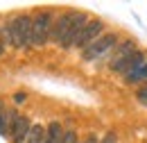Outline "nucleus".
<instances>
[{
  "mask_svg": "<svg viewBox=\"0 0 147 143\" xmlns=\"http://www.w3.org/2000/svg\"><path fill=\"white\" fill-rule=\"evenodd\" d=\"M77 9H68V12H61L59 16L55 18V25H52V36H50V41L57 43V46H61V41H63V36L68 34V30H70V25H73V20L77 18Z\"/></svg>",
  "mask_w": 147,
  "mask_h": 143,
  "instance_id": "nucleus-5",
  "label": "nucleus"
},
{
  "mask_svg": "<svg viewBox=\"0 0 147 143\" xmlns=\"http://www.w3.org/2000/svg\"><path fill=\"white\" fill-rule=\"evenodd\" d=\"M102 143H118V134H115V132H109V134L102 139Z\"/></svg>",
  "mask_w": 147,
  "mask_h": 143,
  "instance_id": "nucleus-16",
  "label": "nucleus"
},
{
  "mask_svg": "<svg viewBox=\"0 0 147 143\" xmlns=\"http://www.w3.org/2000/svg\"><path fill=\"white\" fill-rule=\"evenodd\" d=\"M18 111L14 109H7L0 100V136H9L11 134V127H14V121H16Z\"/></svg>",
  "mask_w": 147,
  "mask_h": 143,
  "instance_id": "nucleus-10",
  "label": "nucleus"
},
{
  "mask_svg": "<svg viewBox=\"0 0 147 143\" xmlns=\"http://www.w3.org/2000/svg\"><path fill=\"white\" fill-rule=\"evenodd\" d=\"M25 98H27L25 93H16V95H14V102H16V105H20V102H25Z\"/></svg>",
  "mask_w": 147,
  "mask_h": 143,
  "instance_id": "nucleus-19",
  "label": "nucleus"
},
{
  "mask_svg": "<svg viewBox=\"0 0 147 143\" xmlns=\"http://www.w3.org/2000/svg\"><path fill=\"white\" fill-rule=\"evenodd\" d=\"M120 43V34L118 32H104L100 39H95L86 50H82V59L84 61H97V59H107L111 50Z\"/></svg>",
  "mask_w": 147,
  "mask_h": 143,
  "instance_id": "nucleus-3",
  "label": "nucleus"
},
{
  "mask_svg": "<svg viewBox=\"0 0 147 143\" xmlns=\"http://www.w3.org/2000/svg\"><path fill=\"white\" fill-rule=\"evenodd\" d=\"M61 143H79V141H77V134H75L73 129H68V132H63V139H61Z\"/></svg>",
  "mask_w": 147,
  "mask_h": 143,
  "instance_id": "nucleus-15",
  "label": "nucleus"
},
{
  "mask_svg": "<svg viewBox=\"0 0 147 143\" xmlns=\"http://www.w3.org/2000/svg\"><path fill=\"white\" fill-rule=\"evenodd\" d=\"M145 61H147V52L143 50V48H136L127 59H122V61H120L118 66H113L109 73H113V75H122V77H125V75H129L131 71H136L138 66H143Z\"/></svg>",
  "mask_w": 147,
  "mask_h": 143,
  "instance_id": "nucleus-6",
  "label": "nucleus"
},
{
  "mask_svg": "<svg viewBox=\"0 0 147 143\" xmlns=\"http://www.w3.org/2000/svg\"><path fill=\"white\" fill-rule=\"evenodd\" d=\"M127 86H145L147 84V61L143 64V66H138L136 71H131L129 75H125V80H122Z\"/></svg>",
  "mask_w": 147,
  "mask_h": 143,
  "instance_id": "nucleus-11",
  "label": "nucleus"
},
{
  "mask_svg": "<svg viewBox=\"0 0 147 143\" xmlns=\"http://www.w3.org/2000/svg\"><path fill=\"white\" fill-rule=\"evenodd\" d=\"M32 125H34V123H32V118H30V116L18 114V116H16V121H14V127H11V134H9L11 143H27V136H30Z\"/></svg>",
  "mask_w": 147,
  "mask_h": 143,
  "instance_id": "nucleus-9",
  "label": "nucleus"
},
{
  "mask_svg": "<svg viewBox=\"0 0 147 143\" xmlns=\"http://www.w3.org/2000/svg\"><path fill=\"white\" fill-rule=\"evenodd\" d=\"M5 43L16 48V50H27L32 48V16L30 14H16L7 18L5 25H0Z\"/></svg>",
  "mask_w": 147,
  "mask_h": 143,
  "instance_id": "nucleus-1",
  "label": "nucleus"
},
{
  "mask_svg": "<svg viewBox=\"0 0 147 143\" xmlns=\"http://www.w3.org/2000/svg\"><path fill=\"white\" fill-rule=\"evenodd\" d=\"M136 100H138L140 105H145V107H147V84L136 89Z\"/></svg>",
  "mask_w": 147,
  "mask_h": 143,
  "instance_id": "nucleus-14",
  "label": "nucleus"
},
{
  "mask_svg": "<svg viewBox=\"0 0 147 143\" xmlns=\"http://www.w3.org/2000/svg\"><path fill=\"white\" fill-rule=\"evenodd\" d=\"M52 25H55V14L50 9L36 12L32 16V46L43 48L52 36Z\"/></svg>",
  "mask_w": 147,
  "mask_h": 143,
  "instance_id": "nucleus-2",
  "label": "nucleus"
},
{
  "mask_svg": "<svg viewBox=\"0 0 147 143\" xmlns=\"http://www.w3.org/2000/svg\"><path fill=\"white\" fill-rule=\"evenodd\" d=\"M82 143H102V141L97 139V134H93V132H91V134H86V139H84Z\"/></svg>",
  "mask_w": 147,
  "mask_h": 143,
  "instance_id": "nucleus-17",
  "label": "nucleus"
},
{
  "mask_svg": "<svg viewBox=\"0 0 147 143\" xmlns=\"http://www.w3.org/2000/svg\"><path fill=\"white\" fill-rule=\"evenodd\" d=\"M61 139H63V127L59 121H52L45 127V143H61Z\"/></svg>",
  "mask_w": 147,
  "mask_h": 143,
  "instance_id": "nucleus-12",
  "label": "nucleus"
},
{
  "mask_svg": "<svg viewBox=\"0 0 147 143\" xmlns=\"http://www.w3.org/2000/svg\"><path fill=\"white\" fill-rule=\"evenodd\" d=\"M27 143H45V127L41 123H34L32 129H30V136H27Z\"/></svg>",
  "mask_w": 147,
  "mask_h": 143,
  "instance_id": "nucleus-13",
  "label": "nucleus"
},
{
  "mask_svg": "<svg viewBox=\"0 0 147 143\" xmlns=\"http://www.w3.org/2000/svg\"><path fill=\"white\" fill-rule=\"evenodd\" d=\"M7 50V43H5V36H2V30H0V54H5Z\"/></svg>",
  "mask_w": 147,
  "mask_h": 143,
  "instance_id": "nucleus-18",
  "label": "nucleus"
},
{
  "mask_svg": "<svg viewBox=\"0 0 147 143\" xmlns=\"http://www.w3.org/2000/svg\"><path fill=\"white\" fill-rule=\"evenodd\" d=\"M102 34H104V23H102L100 18H91V20L84 25V30L79 32V36H77V41H75L73 48H77V50H86L93 41L100 39Z\"/></svg>",
  "mask_w": 147,
  "mask_h": 143,
  "instance_id": "nucleus-4",
  "label": "nucleus"
},
{
  "mask_svg": "<svg viewBox=\"0 0 147 143\" xmlns=\"http://www.w3.org/2000/svg\"><path fill=\"white\" fill-rule=\"evenodd\" d=\"M136 43H138V41H134V39H125V41H120V43H118V46L111 50V54L104 59V61H107V68L111 71V68H113V66H118L122 59H127L129 54L138 48Z\"/></svg>",
  "mask_w": 147,
  "mask_h": 143,
  "instance_id": "nucleus-7",
  "label": "nucleus"
},
{
  "mask_svg": "<svg viewBox=\"0 0 147 143\" xmlns=\"http://www.w3.org/2000/svg\"><path fill=\"white\" fill-rule=\"evenodd\" d=\"M88 20H91V18H88L86 12H79L77 18L73 20V25H70V30H68V34L63 36V41H61V46H59V48H61V50H70V48L75 46V41H77V36H79V32L84 30V25H86Z\"/></svg>",
  "mask_w": 147,
  "mask_h": 143,
  "instance_id": "nucleus-8",
  "label": "nucleus"
}]
</instances>
